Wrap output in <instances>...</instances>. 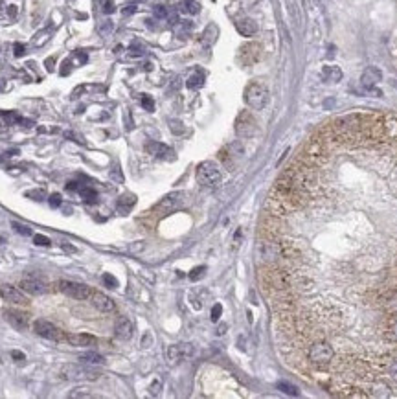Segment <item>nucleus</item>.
Masks as SVG:
<instances>
[{"label":"nucleus","mask_w":397,"mask_h":399,"mask_svg":"<svg viewBox=\"0 0 397 399\" xmlns=\"http://www.w3.org/2000/svg\"><path fill=\"white\" fill-rule=\"evenodd\" d=\"M263 234L287 363L336 398H394L397 116L318 129L272 189Z\"/></svg>","instance_id":"nucleus-1"},{"label":"nucleus","mask_w":397,"mask_h":399,"mask_svg":"<svg viewBox=\"0 0 397 399\" xmlns=\"http://www.w3.org/2000/svg\"><path fill=\"white\" fill-rule=\"evenodd\" d=\"M197 182L204 188H215L221 182V169L215 162H201L197 166Z\"/></svg>","instance_id":"nucleus-2"},{"label":"nucleus","mask_w":397,"mask_h":399,"mask_svg":"<svg viewBox=\"0 0 397 399\" xmlns=\"http://www.w3.org/2000/svg\"><path fill=\"white\" fill-rule=\"evenodd\" d=\"M267 99H269V91H267L265 85L250 83L244 89V101L254 111H261L267 105Z\"/></svg>","instance_id":"nucleus-3"},{"label":"nucleus","mask_w":397,"mask_h":399,"mask_svg":"<svg viewBox=\"0 0 397 399\" xmlns=\"http://www.w3.org/2000/svg\"><path fill=\"white\" fill-rule=\"evenodd\" d=\"M61 375L64 379H89V381H96L99 377L98 371L89 368L85 363H81V366L79 364H66L61 370Z\"/></svg>","instance_id":"nucleus-4"},{"label":"nucleus","mask_w":397,"mask_h":399,"mask_svg":"<svg viewBox=\"0 0 397 399\" xmlns=\"http://www.w3.org/2000/svg\"><path fill=\"white\" fill-rule=\"evenodd\" d=\"M59 291L74 300H87L89 296L92 294L91 287L85 285V283H77V281H70V280H61L59 283Z\"/></svg>","instance_id":"nucleus-5"},{"label":"nucleus","mask_w":397,"mask_h":399,"mask_svg":"<svg viewBox=\"0 0 397 399\" xmlns=\"http://www.w3.org/2000/svg\"><path fill=\"white\" fill-rule=\"evenodd\" d=\"M258 131V123L248 111H243L236 120V133L243 138H250Z\"/></svg>","instance_id":"nucleus-6"},{"label":"nucleus","mask_w":397,"mask_h":399,"mask_svg":"<svg viewBox=\"0 0 397 399\" xmlns=\"http://www.w3.org/2000/svg\"><path fill=\"white\" fill-rule=\"evenodd\" d=\"M259 57H261V46H259L258 42H246V44H243L239 48V54H237V59L244 66H250V64L258 63Z\"/></svg>","instance_id":"nucleus-7"},{"label":"nucleus","mask_w":397,"mask_h":399,"mask_svg":"<svg viewBox=\"0 0 397 399\" xmlns=\"http://www.w3.org/2000/svg\"><path fill=\"white\" fill-rule=\"evenodd\" d=\"M33 329L37 335L44 337V338H48V340H61V338H63V331L57 328V326H54L52 322H48V320H35Z\"/></svg>","instance_id":"nucleus-8"},{"label":"nucleus","mask_w":397,"mask_h":399,"mask_svg":"<svg viewBox=\"0 0 397 399\" xmlns=\"http://www.w3.org/2000/svg\"><path fill=\"white\" fill-rule=\"evenodd\" d=\"M182 197H184V193H181V191L169 193V195L164 197L160 203L154 206V212H156V214H160V215H167V214H171V212L177 210V208L182 204Z\"/></svg>","instance_id":"nucleus-9"},{"label":"nucleus","mask_w":397,"mask_h":399,"mask_svg":"<svg viewBox=\"0 0 397 399\" xmlns=\"http://www.w3.org/2000/svg\"><path fill=\"white\" fill-rule=\"evenodd\" d=\"M21 287L24 293L35 294V296H37V294L48 293V283L44 280H41V278H37V276H26V278H22Z\"/></svg>","instance_id":"nucleus-10"},{"label":"nucleus","mask_w":397,"mask_h":399,"mask_svg":"<svg viewBox=\"0 0 397 399\" xmlns=\"http://www.w3.org/2000/svg\"><path fill=\"white\" fill-rule=\"evenodd\" d=\"M0 296L6 302H11V304H17V306H26L30 302L26 298V294H22L19 289L9 285V283H2L0 285Z\"/></svg>","instance_id":"nucleus-11"},{"label":"nucleus","mask_w":397,"mask_h":399,"mask_svg":"<svg viewBox=\"0 0 397 399\" xmlns=\"http://www.w3.org/2000/svg\"><path fill=\"white\" fill-rule=\"evenodd\" d=\"M193 353V346L191 344H175V346H169L167 348V361L171 364L179 363L184 357H188Z\"/></svg>","instance_id":"nucleus-12"},{"label":"nucleus","mask_w":397,"mask_h":399,"mask_svg":"<svg viewBox=\"0 0 397 399\" xmlns=\"http://www.w3.org/2000/svg\"><path fill=\"white\" fill-rule=\"evenodd\" d=\"M132 331H134L132 322L129 318H125V316H120L116 324H114V337L120 338V340H131Z\"/></svg>","instance_id":"nucleus-13"},{"label":"nucleus","mask_w":397,"mask_h":399,"mask_svg":"<svg viewBox=\"0 0 397 399\" xmlns=\"http://www.w3.org/2000/svg\"><path fill=\"white\" fill-rule=\"evenodd\" d=\"M4 316H6L7 322L11 324L15 329H19V331H22V329L28 328V315H26V313H22V311L9 309V311H6V313H4Z\"/></svg>","instance_id":"nucleus-14"},{"label":"nucleus","mask_w":397,"mask_h":399,"mask_svg":"<svg viewBox=\"0 0 397 399\" xmlns=\"http://www.w3.org/2000/svg\"><path fill=\"white\" fill-rule=\"evenodd\" d=\"M383 79V74H381V70L379 68H375V66H369V68H366L363 74V77H361V83H363L364 89H373L379 81Z\"/></svg>","instance_id":"nucleus-15"},{"label":"nucleus","mask_w":397,"mask_h":399,"mask_svg":"<svg viewBox=\"0 0 397 399\" xmlns=\"http://www.w3.org/2000/svg\"><path fill=\"white\" fill-rule=\"evenodd\" d=\"M92 304H94V307L98 309V311H101V313H111V311H114V307H116L112 298H109V296L103 293L94 294V296H92Z\"/></svg>","instance_id":"nucleus-16"},{"label":"nucleus","mask_w":397,"mask_h":399,"mask_svg":"<svg viewBox=\"0 0 397 399\" xmlns=\"http://www.w3.org/2000/svg\"><path fill=\"white\" fill-rule=\"evenodd\" d=\"M66 340H68L72 346H76V348L92 346V344L96 342V338H94L92 335H89V333H72V335L66 337Z\"/></svg>","instance_id":"nucleus-17"},{"label":"nucleus","mask_w":397,"mask_h":399,"mask_svg":"<svg viewBox=\"0 0 397 399\" xmlns=\"http://www.w3.org/2000/svg\"><path fill=\"white\" fill-rule=\"evenodd\" d=\"M236 28L243 37H252L258 31V24L252 21V19H241V21L236 22Z\"/></svg>","instance_id":"nucleus-18"},{"label":"nucleus","mask_w":397,"mask_h":399,"mask_svg":"<svg viewBox=\"0 0 397 399\" xmlns=\"http://www.w3.org/2000/svg\"><path fill=\"white\" fill-rule=\"evenodd\" d=\"M134 204H136V197L132 195V193H127V195H122L118 199L116 208H118L120 214H129V210H131Z\"/></svg>","instance_id":"nucleus-19"},{"label":"nucleus","mask_w":397,"mask_h":399,"mask_svg":"<svg viewBox=\"0 0 397 399\" xmlns=\"http://www.w3.org/2000/svg\"><path fill=\"white\" fill-rule=\"evenodd\" d=\"M146 149L153 154V156H158V158H164V156H167V154H171V149H169L167 146H164V144H158V142L147 144Z\"/></svg>","instance_id":"nucleus-20"},{"label":"nucleus","mask_w":397,"mask_h":399,"mask_svg":"<svg viewBox=\"0 0 397 399\" xmlns=\"http://www.w3.org/2000/svg\"><path fill=\"white\" fill-rule=\"evenodd\" d=\"M322 74H324V79H326V81H331V83H336V81L342 79V70L338 66H324Z\"/></svg>","instance_id":"nucleus-21"},{"label":"nucleus","mask_w":397,"mask_h":399,"mask_svg":"<svg viewBox=\"0 0 397 399\" xmlns=\"http://www.w3.org/2000/svg\"><path fill=\"white\" fill-rule=\"evenodd\" d=\"M202 85H204V74H202L201 70L191 74V76L188 77V81H186V87H188L189 91H197V89H201Z\"/></svg>","instance_id":"nucleus-22"},{"label":"nucleus","mask_w":397,"mask_h":399,"mask_svg":"<svg viewBox=\"0 0 397 399\" xmlns=\"http://www.w3.org/2000/svg\"><path fill=\"white\" fill-rule=\"evenodd\" d=\"M79 361L85 364H103L105 359L99 355V353H96V351H87V353H83V355H79Z\"/></svg>","instance_id":"nucleus-23"},{"label":"nucleus","mask_w":397,"mask_h":399,"mask_svg":"<svg viewBox=\"0 0 397 399\" xmlns=\"http://www.w3.org/2000/svg\"><path fill=\"white\" fill-rule=\"evenodd\" d=\"M81 191V197H83V201H87V203H96V199H98V193H96V189L89 188V186H85V188L79 189Z\"/></svg>","instance_id":"nucleus-24"},{"label":"nucleus","mask_w":397,"mask_h":399,"mask_svg":"<svg viewBox=\"0 0 397 399\" xmlns=\"http://www.w3.org/2000/svg\"><path fill=\"white\" fill-rule=\"evenodd\" d=\"M70 59V63H72V66H79V64H83V63H87V54L85 52H81V50H77V52H74L72 54V57H68Z\"/></svg>","instance_id":"nucleus-25"},{"label":"nucleus","mask_w":397,"mask_h":399,"mask_svg":"<svg viewBox=\"0 0 397 399\" xmlns=\"http://www.w3.org/2000/svg\"><path fill=\"white\" fill-rule=\"evenodd\" d=\"M19 116L15 114V112H2L0 114V122H2V125H11L13 122H19Z\"/></svg>","instance_id":"nucleus-26"},{"label":"nucleus","mask_w":397,"mask_h":399,"mask_svg":"<svg viewBox=\"0 0 397 399\" xmlns=\"http://www.w3.org/2000/svg\"><path fill=\"white\" fill-rule=\"evenodd\" d=\"M278 388L281 390V392L289 394V396H298V388H296V386H293V385H289V383H285V381H279Z\"/></svg>","instance_id":"nucleus-27"},{"label":"nucleus","mask_w":397,"mask_h":399,"mask_svg":"<svg viewBox=\"0 0 397 399\" xmlns=\"http://www.w3.org/2000/svg\"><path fill=\"white\" fill-rule=\"evenodd\" d=\"M184 9H186L188 13L195 15V13H199L201 6H199V2H197V0H184Z\"/></svg>","instance_id":"nucleus-28"},{"label":"nucleus","mask_w":397,"mask_h":399,"mask_svg":"<svg viewBox=\"0 0 397 399\" xmlns=\"http://www.w3.org/2000/svg\"><path fill=\"white\" fill-rule=\"evenodd\" d=\"M48 39H50V30H44L42 33H37V35L33 37V44L35 46H41V44H44Z\"/></svg>","instance_id":"nucleus-29"},{"label":"nucleus","mask_w":397,"mask_h":399,"mask_svg":"<svg viewBox=\"0 0 397 399\" xmlns=\"http://www.w3.org/2000/svg\"><path fill=\"white\" fill-rule=\"evenodd\" d=\"M26 197H30V199H35V201H41V199H44V197H46V191H44V189H31V191H28V193H26Z\"/></svg>","instance_id":"nucleus-30"},{"label":"nucleus","mask_w":397,"mask_h":399,"mask_svg":"<svg viewBox=\"0 0 397 399\" xmlns=\"http://www.w3.org/2000/svg\"><path fill=\"white\" fill-rule=\"evenodd\" d=\"M142 105H144V109L146 111H149V112H153L154 111V101H153V98L151 96H142Z\"/></svg>","instance_id":"nucleus-31"},{"label":"nucleus","mask_w":397,"mask_h":399,"mask_svg":"<svg viewBox=\"0 0 397 399\" xmlns=\"http://www.w3.org/2000/svg\"><path fill=\"white\" fill-rule=\"evenodd\" d=\"M33 241H35V245H39V246H50V245H52V241H50L46 236H41V234L33 236Z\"/></svg>","instance_id":"nucleus-32"},{"label":"nucleus","mask_w":397,"mask_h":399,"mask_svg":"<svg viewBox=\"0 0 397 399\" xmlns=\"http://www.w3.org/2000/svg\"><path fill=\"white\" fill-rule=\"evenodd\" d=\"M103 283L107 285V287H111V289L118 287V280H116L112 274H103Z\"/></svg>","instance_id":"nucleus-33"},{"label":"nucleus","mask_w":397,"mask_h":399,"mask_svg":"<svg viewBox=\"0 0 397 399\" xmlns=\"http://www.w3.org/2000/svg\"><path fill=\"white\" fill-rule=\"evenodd\" d=\"M13 228L19 232V234H22V236H30V234H31V228H30V226H26V224L13 223Z\"/></svg>","instance_id":"nucleus-34"},{"label":"nucleus","mask_w":397,"mask_h":399,"mask_svg":"<svg viewBox=\"0 0 397 399\" xmlns=\"http://www.w3.org/2000/svg\"><path fill=\"white\" fill-rule=\"evenodd\" d=\"M204 271H206V267H195L193 271H191V274H189V280H199L202 274H204Z\"/></svg>","instance_id":"nucleus-35"},{"label":"nucleus","mask_w":397,"mask_h":399,"mask_svg":"<svg viewBox=\"0 0 397 399\" xmlns=\"http://www.w3.org/2000/svg\"><path fill=\"white\" fill-rule=\"evenodd\" d=\"M61 193H54V195H50V206L52 208H59L61 206Z\"/></svg>","instance_id":"nucleus-36"},{"label":"nucleus","mask_w":397,"mask_h":399,"mask_svg":"<svg viewBox=\"0 0 397 399\" xmlns=\"http://www.w3.org/2000/svg\"><path fill=\"white\" fill-rule=\"evenodd\" d=\"M221 313H223V306H221V304L214 306V309H212V320H214V322H217V320H219V316H221Z\"/></svg>","instance_id":"nucleus-37"},{"label":"nucleus","mask_w":397,"mask_h":399,"mask_svg":"<svg viewBox=\"0 0 397 399\" xmlns=\"http://www.w3.org/2000/svg\"><path fill=\"white\" fill-rule=\"evenodd\" d=\"M154 17H156V19H166L167 9L164 6H154Z\"/></svg>","instance_id":"nucleus-38"},{"label":"nucleus","mask_w":397,"mask_h":399,"mask_svg":"<svg viewBox=\"0 0 397 399\" xmlns=\"http://www.w3.org/2000/svg\"><path fill=\"white\" fill-rule=\"evenodd\" d=\"M70 398H92L91 392H85L83 388H77V390H74V392L70 394Z\"/></svg>","instance_id":"nucleus-39"},{"label":"nucleus","mask_w":397,"mask_h":399,"mask_svg":"<svg viewBox=\"0 0 397 399\" xmlns=\"http://www.w3.org/2000/svg\"><path fill=\"white\" fill-rule=\"evenodd\" d=\"M70 70H72V63H70V59H66L63 63V68H61V76H68Z\"/></svg>","instance_id":"nucleus-40"},{"label":"nucleus","mask_w":397,"mask_h":399,"mask_svg":"<svg viewBox=\"0 0 397 399\" xmlns=\"http://www.w3.org/2000/svg\"><path fill=\"white\" fill-rule=\"evenodd\" d=\"M13 50H15V56H17V57L24 56V52H26V48H24V44H21V42H17Z\"/></svg>","instance_id":"nucleus-41"},{"label":"nucleus","mask_w":397,"mask_h":399,"mask_svg":"<svg viewBox=\"0 0 397 399\" xmlns=\"http://www.w3.org/2000/svg\"><path fill=\"white\" fill-rule=\"evenodd\" d=\"M103 11H105V13H112V11H114V4H112V0H107V2H105Z\"/></svg>","instance_id":"nucleus-42"},{"label":"nucleus","mask_w":397,"mask_h":399,"mask_svg":"<svg viewBox=\"0 0 397 399\" xmlns=\"http://www.w3.org/2000/svg\"><path fill=\"white\" fill-rule=\"evenodd\" d=\"M136 11V7L134 6H127V7H123V15H132Z\"/></svg>","instance_id":"nucleus-43"},{"label":"nucleus","mask_w":397,"mask_h":399,"mask_svg":"<svg viewBox=\"0 0 397 399\" xmlns=\"http://www.w3.org/2000/svg\"><path fill=\"white\" fill-rule=\"evenodd\" d=\"M131 54H132V56H142V54H144V50H142V48H134V46H132Z\"/></svg>","instance_id":"nucleus-44"},{"label":"nucleus","mask_w":397,"mask_h":399,"mask_svg":"<svg viewBox=\"0 0 397 399\" xmlns=\"http://www.w3.org/2000/svg\"><path fill=\"white\" fill-rule=\"evenodd\" d=\"M11 355H13L15 359H19V361H24V355H22L21 351H11Z\"/></svg>","instance_id":"nucleus-45"},{"label":"nucleus","mask_w":397,"mask_h":399,"mask_svg":"<svg viewBox=\"0 0 397 399\" xmlns=\"http://www.w3.org/2000/svg\"><path fill=\"white\" fill-rule=\"evenodd\" d=\"M156 388H160V383H154V385L151 386V394H153V396H156V394H158V390H156Z\"/></svg>","instance_id":"nucleus-46"},{"label":"nucleus","mask_w":397,"mask_h":399,"mask_svg":"<svg viewBox=\"0 0 397 399\" xmlns=\"http://www.w3.org/2000/svg\"><path fill=\"white\" fill-rule=\"evenodd\" d=\"M46 68H48L50 72L54 70V59H52V57H50L48 61H46Z\"/></svg>","instance_id":"nucleus-47"},{"label":"nucleus","mask_w":397,"mask_h":399,"mask_svg":"<svg viewBox=\"0 0 397 399\" xmlns=\"http://www.w3.org/2000/svg\"><path fill=\"white\" fill-rule=\"evenodd\" d=\"M63 248L66 250V252H76V246H70V245H66V243L63 245Z\"/></svg>","instance_id":"nucleus-48"},{"label":"nucleus","mask_w":397,"mask_h":399,"mask_svg":"<svg viewBox=\"0 0 397 399\" xmlns=\"http://www.w3.org/2000/svg\"><path fill=\"white\" fill-rule=\"evenodd\" d=\"M17 153H19L17 149H13V151H6V154H4V156H6V158H9V156H15Z\"/></svg>","instance_id":"nucleus-49"},{"label":"nucleus","mask_w":397,"mask_h":399,"mask_svg":"<svg viewBox=\"0 0 397 399\" xmlns=\"http://www.w3.org/2000/svg\"><path fill=\"white\" fill-rule=\"evenodd\" d=\"M131 2H144V0H131Z\"/></svg>","instance_id":"nucleus-50"}]
</instances>
